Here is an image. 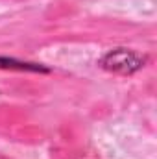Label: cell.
<instances>
[{
    "instance_id": "cell-1",
    "label": "cell",
    "mask_w": 157,
    "mask_h": 159,
    "mask_svg": "<svg viewBox=\"0 0 157 159\" xmlns=\"http://www.w3.org/2000/svg\"><path fill=\"white\" fill-rule=\"evenodd\" d=\"M142 65H144V57L139 56L137 52H131L126 48L111 50L102 59L104 69H107L111 72H118V74H131V72L139 70Z\"/></svg>"
}]
</instances>
